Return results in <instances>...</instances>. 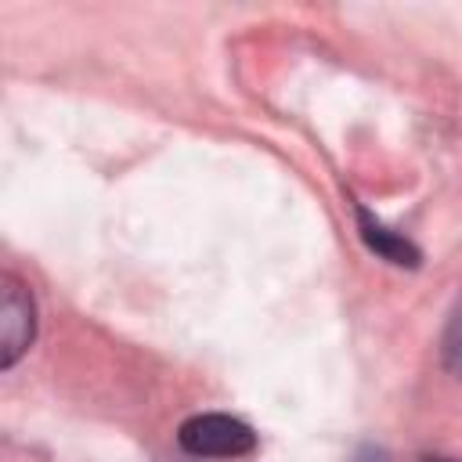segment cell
<instances>
[{
    "mask_svg": "<svg viewBox=\"0 0 462 462\" xmlns=\"http://www.w3.org/2000/svg\"><path fill=\"white\" fill-rule=\"evenodd\" d=\"M357 227H361L365 245H368L372 253H379L383 260H390V263H397V267H419L422 253H419L404 235L390 231L386 224H379V220H375L368 209H361V206H357Z\"/></svg>",
    "mask_w": 462,
    "mask_h": 462,
    "instance_id": "cell-3",
    "label": "cell"
},
{
    "mask_svg": "<svg viewBox=\"0 0 462 462\" xmlns=\"http://www.w3.org/2000/svg\"><path fill=\"white\" fill-rule=\"evenodd\" d=\"M0 285V368H11L36 336V303L14 274H4Z\"/></svg>",
    "mask_w": 462,
    "mask_h": 462,
    "instance_id": "cell-2",
    "label": "cell"
},
{
    "mask_svg": "<svg viewBox=\"0 0 462 462\" xmlns=\"http://www.w3.org/2000/svg\"><path fill=\"white\" fill-rule=\"evenodd\" d=\"M177 444L195 458H242L256 448V433L235 415L202 411L180 422Z\"/></svg>",
    "mask_w": 462,
    "mask_h": 462,
    "instance_id": "cell-1",
    "label": "cell"
},
{
    "mask_svg": "<svg viewBox=\"0 0 462 462\" xmlns=\"http://www.w3.org/2000/svg\"><path fill=\"white\" fill-rule=\"evenodd\" d=\"M419 462H458V458H448V455H422Z\"/></svg>",
    "mask_w": 462,
    "mask_h": 462,
    "instance_id": "cell-5",
    "label": "cell"
},
{
    "mask_svg": "<svg viewBox=\"0 0 462 462\" xmlns=\"http://www.w3.org/2000/svg\"><path fill=\"white\" fill-rule=\"evenodd\" d=\"M440 357H444V368L455 379H462V296L448 314V325H444V336H440Z\"/></svg>",
    "mask_w": 462,
    "mask_h": 462,
    "instance_id": "cell-4",
    "label": "cell"
}]
</instances>
